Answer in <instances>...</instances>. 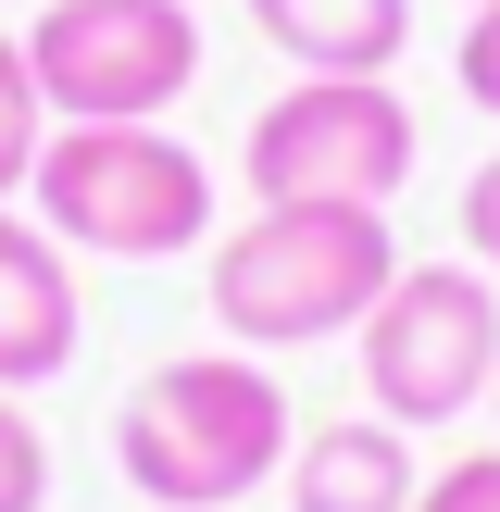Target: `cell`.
Wrapping results in <instances>:
<instances>
[{"mask_svg": "<svg viewBox=\"0 0 500 512\" xmlns=\"http://www.w3.org/2000/svg\"><path fill=\"white\" fill-rule=\"evenodd\" d=\"M413 100L388 75H288V88L250 113V200H363L388 213L413 188Z\"/></svg>", "mask_w": 500, "mask_h": 512, "instance_id": "cell-6", "label": "cell"}, {"mask_svg": "<svg viewBox=\"0 0 500 512\" xmlns=\"http://www.w3.org/2000/svg\"><path fill=\"white\" fill-rule=\"evenodd\" d=\"M50 125H175V100L200 88V13L188 0H50L25 25Z\"/></svg>", "mask_w": 500, "mask_h": 512, "instance_id": "cell-5", "label": "cell"}, {"mask_svg": "<svg viewBox=\"0 0 500 512\" xmlns=\"http://www.w3.org/2000/svg\"><path fill=\"white\" fill-rule=\"evenodd\" d=\"M488 413H500V388H488Z\"/></svg>", "mask_w": 500, "mask_h": 512, "instance_id": "cell-15", "label": "cell"}, {"mask_svg": "<svg viewBox=\"0 0 500 512\" xmlns=\"http://www.w3.org/2000/svg\"><path fill=\"white\" fill-rule=\"evenodd\" d=\"M25 213L75 263H188L225 225V175L175 125H50L38 175H25Z\"/></svg>", "mask_w": 500, "mask_h": 512, "instance_id": "cell-3", "label": "cell"}, {"mask_svg": "<svg viewBox=\"0 0 500 512\" xmlns=\"http://www.w3.org/2000/svg\"><path fill=\"white\" fill-rule=\"evenodd\" d=\"M388 275H400V238L363 200H250L200 250V300H213L225 350H325L375 313Z\"/></svg>", "mask_w": 500, "mask_h": 512, "instance_id": "cell-2", "label": "cell"}, {"mask_svg": "<svg viewBox=\"0 0 500 512\" xmlns=\"http://www.w3.org/2000/svg\"><path fill=\"white\" fill-rule=\"evenodd\" d=\"M413 512H500V450H450V463H425Z\"/></svg>", "mask_w": 500, "mask_h": 512, "instance_id": "cell-13", "label": "cell"}, {"mask_svg": "<svg viewBox=\"0 0 500 512\" xmlns=\"http://www.w3.org/2000/svg\"><path fill=\"white\" fill-rule=\"evenodd\" d=\"M288 438L300 413L263 350H175L113 400V475L138 488V512H238L288 475Z\"/></svg>", "mask_w": 500, "mask_h": 512, "instance_id": "cell-1", "label": "cell"}, {"mask_svg": "<svg viewBox=\"0 0 500 512\" xmlns=\"http://www.w3.org/2000/svg\"><path fill=\"white\" fill-rule=\"evenodd\" d=\"M288 512H413L425 488V450H413V425H388V413H325V425H300L288 438Z\"/></svg>", "mask_w": 500, "mask_h": 512, "instance_id": "cell-8", "label": "cell"}, {"mask_svg": "<svg viewBox=\"0 0 500 512\" xmlns=\"http://www.w3.org/2000/svg\"><path fill=\"white\" fill-rule=\"evenodd\" d=\"M463 250H475L488 275H500V150H488V163L463 175Z\"/></svg>", "mask_w": 500, "mask_h": 512, "instance_id": "cell-14", "label": "cell"}, {"mask_svg": "<svg viewBox=\"0 0 500 512\" xmlns=\"http://www.w3.org/2000/svg\"><path fill=\"white\" fill-rule=\"evenodd\" d=\"M450 88L500 125V0H463V38H450Z\"/></svg>", "mask_w": 500, "mask_h": 512, "instance_id": "cell-12", "label": "cell"}, {"mask_svg": "<svg viewBox=\"0 0 500 512\" xmlns=\"http://www.w3.org/2000/svg\"><path fill=\"white\" fill-rule=\"evenodd\" d=\"M38 150H50V100H38V63H25V38H0V200H25Z\"/></svg>", "mask_w": 500, "mask_h": 512, "instance_id": "cell-10", "label": "cell"}, {"mask_svg": "<svg viewBox=\"0 0 500 512\" xmlns=\"http://www.w3.org/2000/svg\"><path fill=\"white\" fill-rule=\"evenodd\" d=\"M0 512H50V438H38V400L0 388Z\"/></svg>", "mask_w": 500, "mask_h": 512, "instance_id": "cell-11", "label": "cell"}, {"mask_svg": "<svg viewBox=\"0 0 500 512\" xmlns=\"http://www.w3.org/2000/svg\"><path fill=\"white\" fill-rule=\"evenodd\" d=\"M350 375H363V413L413 425V438L488 413V388H500V275L475 250L463 263H413L400 250L375 313L350 325Z\"/></svg>", "mask_w": 500, "mask_h": 512, "instance_id": "cell-4", "label": "cell"}, {"mask_svg": "<svg viewBox=\"0 0 500 512\" xmlns=\"http://www.w3.org/2000/svg\"><path fill=\"white\" fill-rule=\"evenodd\" d=\"M88 350V288H75V250L50 238L25 200H0V388L38 400L75 375Z\"/></svg>", "mask_w": 500, "mask_h": 512, "instance_id": "cell-7", "label": "cell"}, {"mask_svg": "<svg viewBox=\"0 0 500 512\" xmlns=\"http://www.w3.org/2000/svg\"><path fill=\"white\" fill-rule=\"evenodd\" d=\"M250 38L288 50V75H400L413 0H250Z\"/></svg>", "mask_w": 500, "mask_h": 512, "instance_id": "cell-9", "label": "cell"}]
</instances>
